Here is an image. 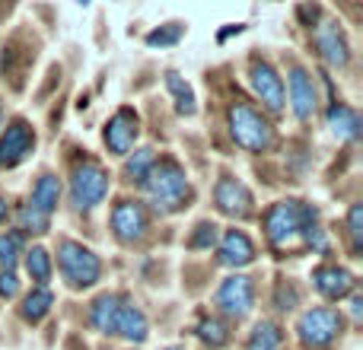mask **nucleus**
<instances>
[{"label":"nucleus","mask_w":363,"mask_h":350,"mask_svg":"<svg viewBox=\"0 0 363 350\" xmlns=\"http://www.w3.org/2000/svg\"><path fill=\"white\" fill-rule=\"evenodd\" d=\"M118 306H121V296L102 293L99 300L89 306V325L102 334H115V315H118Z\"/></svg>","instance_id":"obj_18"},{"label":"nucleus","mask_w":363,"mask_h":350,"mask_svg":"<svg viewBox=\"0 0 363 350\" xmlns=\"http://www.w3.org/2000/svg\"><path fill=\"white\" fill-rule=\"evenodd\" d=\"M48 220H51V217L38 213L32 204H26L23 210H19V223H23L26 232H45V230H48Z\"/></svg>","instance_id":"obj_28"},{"label":"nucleus","mask_w":363,"mask_h":350,"mask_svg":"<svg viewBox=\"0 0 363 350\" xmlns=\"http://www.w3.org/2000/svg\"><path fill=\"white\" fill-rule=\"evenodd\" d=\"M57 198H61V181H57L55 175H42V179L35 181V188H32L29 204L35 207L38 213L51 217V213H55V207H57Z\"/></svg>","instance_id":"obj_19"},{"label":"nucleus","mask_w":363,"mask_h":350,"mask_svg":"<svg viewBox=\"0 0 363 350\" xmlns=\"http://www.w3.org/2000/svg\"><path fill=\"white\" fill-rule=\"evenodd\" d=\"M166 86H169V93L176 96V112L179 115H194V93L188 83H182L179 74H166Z\"/></svg>","instance_id":"obj_23"},{"label":"nucleus","mask_w":363,"mask_h":350,"mask_svg":"<svg viewBox=\"0 0 363 350\" xmlns=\"http://www.w3.org/2000/svg\"><path fill=\"white\" fill-rule=\"evenodd\" d=\"M198 338L204 341V344H211V347H223L226 341H230V332H226V325L220 319H201Z\"/></svg>","instance_id":"obj_26"},{"label":"nucleus","mask_w":363,"mask_h":350,"mask_svg":"<svg viewBox=\"0 0 363 350\" xmlns=\"http://www.w3.org/2000/svg\"><path fill=\"white\" fill-rule=\"evenodd\" d=\"M150 166H153V150H138L131 159H128V175L138 179V181H144V175H147Z\"/></svg>","instance_id":"obj_29"},{"label":"nucleus","mask_w":363,"mask_h":350,"mask_svg":"<svg viewBox=\"0 0 363 350\" xmlns=\"http://www.w3.org/2000/svg\"><path fill=\"white\" fill-rule=\"evenodd\" d=\"M112 230L121 242H138L147 232V213L138 201H118L112 210Z\"/></svg>","instance_id":"obj_10"},{"label":"nucleus","mask_w":363,"mask_h":350,"mask_svg":"<svg viewBox=\"0 0 363 350\" xmlns=\"http://www.w3.org/2000/svg\"><path fill=\"white\" fill-rule=\"evenodd\" d=\"M230 134L239 147L255 150V153L264 150V147L271 144V137H274L268 121H264L252 106H245V102H236V106L230 108Z\"/></svg>","instance_id":"obj_4"},{"label":"nucleus","mask_w":363,"mask_h":350,"mask_svg":"<svg viewBox=\"0 0 363 350\" xmlns=\"http://www.w3.org/2000/svg\"><path fill=\"white\" fill-rule=\"evenodd\" d=\"M328 128H332L341 140H354L360 134V118H357L354 108H347V106L338 102V106L328 108Z\"/></svg>","instance_id":"obj_20"},{"label":"nucleus","mask_w":363,"mask_h":350,"mask_svg":"<svg viewBox=\"0 0 363 350\" xmlns=\"http://www.w3.org/2000/svg\"><path fill=\"white\" fill-rule=\"evenodd\" d=\"M315 102H319V96H315L313 77L303 67H294L290 70V106H294V115L306 121L315 112Z\"/></svg>","instance_id":"obj_15"},{"label":"nucleus","mask_w":363,"mask_h":350,"mask_svg":"<svg viewBox=\"0 0 363 350\" xmlns=\"http://www.w3.org/2000/svg\"><path fill=\"white\" fill-rule=\"evenodd\" d=\"M0 125H4V108H0Z\"/></svg>","instance_id":"obj_34"},{"label":"nucleus","mask_w":363,"mask_h":350,"mask_svg":"<svg viewBox=\"0 0 363 350\" xmlns=\"http://www.w3.org/2000/svg\"><path fill=\"white\" fill-rule=\"evenodd\" d=\"M341 332V315L335 309H309L300 315L296 334L306 347H328Z\"/></svg>","instance_id":"obj_6"},{"label":"nucleus","mask_w":363,"mask_h":350,"mask_svg":"<svg viewBox=\"0 0 363 350\" xmlns=\"http://www.w3.org/2000/svg\"><path fill=\"white\" fill-rule=\"evenodd\" d=\"M213 239H217V226L213 223H198V230H194V236L188 239V245H191V249H211Z\"/></svg>","instance_id":"obj_30"},{"label":"nucleus","mask_w":363,"mask_h":350,"mask_svg":"<svg viewBox=\"0 0 363 350\" xmlns=\"http://www.w3.org/2000/svg\"><path fill=\"white\" fill-rule=\"evenodd\" d=\"M315 45H319L322 57H325L328 64H335V67H345L347 57H351L347 38H345V32H341V23H335V19H322V23L315 26Z\"/></svg>","instance_id":"obj_12"},{"label":"nucleus","mask_w":363,"mask_h":350,"mask_svg":"<svg viewBox=\"0 0 363 350\" xmlns=\"http://www.w3.org/2000/svg\"><path fill=\"white\" fill-rule=\"evenodd\" d=\"M313 283L325 300H345L354 290V274L338 264H322V268L313 271Z\"/></svg>","instance_id":"obj_14"},{"label":"nucleus","mask_w":363,"mask_h":350,"mask_svg":"<svg viewBox=\"0 0 363 350\" xmlns=\"http://www.w3.org/2000/svg\"><path fill=\"white\" fill-rule=\"evenodd\" d=\"M35 147V131L29 128V121L16 118L0 137V169H13L16 163H23Z\"/></svg>","instance_id":"obj_7"},{"label":"nucleus","mask_w":363,"mask_h":350,"mask_svg":"<svg viewBox=\"0 0 363 350\" xmlns=\"http://www.w3.org/2000/svg\"><path fill=\"white\" fill-rule=\"evenodd\" d=\"M26 271H29L32 281L48 283V277H51V255L35 245L32 252H26Z\"/></svg>","instance_id":"obj_25"},{"label":"nucleus","mask_w":363,"mask_h":350,"mask_svg":"<svg viewBox=\"0 0 363 350\" xmlns=\"http://www.w3.org/2000/svg\"><path fill=\"white\" fill-rule=\"evenodd\" d=\"M252 258H255V245H252V239L245 236L242 230L226 232L223 242H220V264H226V268H242V264H249Z\"/></svg>","instance_id":"obj_16"},{"label":"nucleus","mask_w":363,"mask_h":350,"mask_svg":"<svg viewBox=\"0 0 363 350\" xmlns=\"http://www.w3.org/2000/svg\"><path fill=\"white\" fill-rule=\"evenodd\" d=\"M108 191V172L102 169L99 163H83L74 169V179H70V198H74V204L80 207V210H89V207L102 204V198H106Z\"/></svg>","instance_id":"obj_5"},{"label":"nucleus","mask_w":363,"mask_h":350,"mask_svg":"<svg viewBox=\"0 0 363 350\" xmlns=\"http://www.w3.org/2000/svg\"><path fill=\"white\" fill-rule=\"evenodd\" d=\"M347 230H351L354 245L360 249V239H363V210H360V204H354L351 213H347Z\"/></svg>","instance_id":"obj_31"},{"label":"nucleus","mask_w":363,"mask_h":350,"mask_svg":"<svg viewBox=\"0 0 363 350\" xmlns=\"http://www.w3.org/2000/svg\"><path fill=\"white\" fill-rule=\"evenodd\" d=\"M213 201H217V207H220V213H226V217H249V210H252V194H249V188L242 185L239 179H220L217 181V191H213Z\"/></svg>","instance_id":"obj_11"},{"label":"nucleus","mask_w":363,"mask_h":350,"mask_svg":"<svg viewBox=\"0 0 363 350\" xmlns=\"http://www.w3.org/2000/svg\"><path fill=\"white\" fill-rule=\"evenodd\" d=\"M16 290H19L16 274H0V296H4V300H10V296H16Z\"/></svg>","instance_id":"obj_32"},{"label":"nucleus","mask_w":363,"mask_h":350,"mask_svg":"<svg viewBox=\"0 0 363 350\" xmlns=\"http://www.w3.org/2000/svg\"><path fill=\"white\" fill-rule=\"evenodd\" d=\"M309 230H315V207L300 201H281L264 213V232L274 249H287L296 239H306Z\"/></svg>","instance_id":"obj_2"},{"label":"nucleus","mask_w":363,"mask_h":350,"mask_svg":"<svg viewBox=\"0 0 363 350\" xmlns=\"http://www.w3.org/2000/svg\"><path fill=\"white\" fill-rule=\"evenodd\" d=\"M51 303H55V296H51L45 287L32 290V293L26 296V303H23V319H26V322H42L45 315H48Z\"/></svg>","instance_id":"obj_22"},{"label":"nucleus","mask_w":363,"mask_h":350,"mask_svg":"<svg viewBox=\"0 0 363 350\" xmlns=\"http://www.w3.org/2000/svg\"><path fill=\"white\" fill-rule=\"evenodd\" d=\"M19 255H23V236L19 232H4L0 236V274H13Z\"/></svg>","instance_id":"obj_21"},{"label":"nucleus","mask_w":363,"mask_h":350,"mask_svg":"<svg viewBox=\"0 0 363 350\" xmlns=\"http://www.w3.org/2000/svg\"><path fill=\"white\" fill-rule=\"evenodd\" d=\"M166 350H182V347H166Z\"/></svg>","instance_id":"obj_35"},{"label":"nucleus","mask_w":363,"mask_h":350,"mask_svg":"<svg viewBox=\"0 0 363 350\" xmlns=\"http://www.w3.org/2000/svg\"><path fill=\"white\" fill-rule=\"evenodd\" d=\"M144 191L153 201V207L163 213H176L185 207V201L191 198V188H188L185 169L176 159H153V166L144 175Z\"/></svg>","instance_id":"obj_1"},{"label":"nucleus","mask_w":363,"mask_h":350,"mask_svg":"<svg viewBox=\"0 0 363 350\" xmlns=\"http://www.w3.org/2000/svg\"><path fill=\"white\" fill-rule=\"evenodd\" d=\"M6 217V204H4V198H0V220Z\"/></svg>","instance_id":"obj_33"},{"label":"nucleus","mask_w":363,"mask_h":350,"mask_svg":"<svg viewBox=\"0 0 363 350\" xmlns=\"http://www.w3.org/2000/svg\"><path fill=\"white\" fill-rule=\"evenodd\" d=\"M57 264H61L64 281H67L74 290L93 287V283L99 281V274H102L99 255L89 252L86 245L74 242V239H61V245H57Z\"/></svg>","instance_id":"obj_3"},{"label":"nucleus","mask_w":363,"mask_h":350,"mask_svg":"<svg viewBox=\"0 0 363 350\" xmlns=\"http://www.w3.org/2000/svg\"><path fill=\"white\" fill-rule=\"evenodd\" d=\"M115 334H121V338L128 341H147V334H150V325H147V315L140 312L138 306H131V303H121L118 306V315H115Z\"/></svg>","instance_id":"obj_17"},{"label":"nucleus","mask_w":363,"mask_h":350,"mask_svg":"<svg viewBox=\"0 0 363 350\" xmlns=\"http://www.w3.org/2000/svg\"><path fill=\"white\" fill-rule=\"evenodd\" d=\"M252 86H255L258 99H262L271 112H281L284 108V83L271 64H264V61L252 64Z\"/></svg>","instance_id":"obj_13"},{"label":"nucleus","mask_w":363,"mask_h":350,"mask_svg":"<svg viewBox=\"0 0 363 350\" xmlns=\"http://www.w3.org/2000/svg\"><path fill=\"white\" fill-rule=\"evenodd\" d=\"M182 32L185 29H182L179 23H169V26H163V29H153L150 35H147V45H150V48H157V45L160 48H163V45H176L182 38Z\"/></svg>","instance_id":"obj_27"},{"label":"nucleus","mask_w":363,"mask_h":350,"mask_svg":"<svg viewBox=\"0 0 363 350\" xmlns=\"http://www.w3.org/2000/svg\"><path fill=\"white\" fill-rule=\"evenodd\" d=\"M140 121H138V112L134 108H118V112L112 115V121L106 125V147L115 153V157H125L128 150L134 147V140H138L140 134Z\"/></svg>","instance_id":"obj_9"},{"label":"nucleus","mask_w":363,"mask_h":350,"mask_svg":"<svg viewBox=\"0 0 363 350\" xmlns=\"http://www.w3.org/2000/svg\"><path fill=\"white\" fill-rule=\"evenodd\" d=\"M281 347H284V338H281V332H277V325L262 322V325L252 332L249 347H245V350H281Z\"/></svg>","instance_id":"obj_24"},{"label":"nucleus","mask_w":363,"mask_h":350,"mask_svg":"<svg viewBox=\"0 0 363 350\" xmlns=\"http://www.w3.org/2000/svg\"><path fill=\"white\" fill-rule=\"evenodd\" d=\"M252 300H255V290H252L249 277H242V274L226 277V281L220 283V290H217V306L223 309L226 315H233V319L249 315Z\"/></svg>","instance_id":"obj_8"}]
</instances>
